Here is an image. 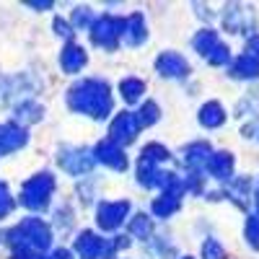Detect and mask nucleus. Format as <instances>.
I'll return each mask as SVG.
<instances>
[{"label": "nucleus", "mask_w": 259, "mask_h": 259, "mask_svg": "<svg viewBox=\"0 0 259 259\" xmlns=\"http://www.w3.org/2000/svg\"><path fill=\"white\" fill-rule=\"evenodd\" d=\"M68 104L70 109L91 114V117H106L112 109V96H109V85L104 80H83L78 85H73L68 94Z\"/></svg>", "instance_id": "f257e3e1"}, {"label": "nucleus", "mask_w": 259, "mask_h": 259, "mask_svg": "<svg viewBox=\"0 0 259 259\" xmlns=\"http://www.w3.org/2000/svg\"><path fill=\"white\" fill-rule=\"evenodd\" d=\"M0 239H6V244H13L18 249H47L50 241H52V233H50V226L39 218H26L24 223H18L16 228L0 233Z\"/></svg>", "instance_id": "f03ea898"}, {"label": "nucleus", "mask_w": 259, "mask_h": 259, "mask_svg": "<svg viewBox=\"0 0 259 259\" xmlns=\"http://www.w3.org/2000/svg\"><path fill=\"white\" fill-rule=\"evenodd\" d=\"M52 189H55L52 174H36L21 187V202L29 210H41V207H47V202L52 197Z\"/></svg>", "instance_id": "7ed1b4c3"}, {"label": "nucleus", "mask_w": 259, "mask_h": 259, "mask_svg": "<svg viewBox=\"0 0 259 259\" xmlns=\"http://www.w3.org/2000/svg\"><path fill=\"white\" fill-rule=\"evenodd\" d=\"M124 31V18H114V16H104L99 18L94 29H91V36L96 45L106 47V50H114L117 47V39L122 36Z\"/></svg>", "instance_id": "20e7f679"}, {"label": "nucleus", "mask_w": 259, "mask_h": 259, "mask_svg": "<svg viewBox=\"0 0 259 259\" xmlns=\"http://www.w3.org/2000/svg\"><path fill=\"white\" fill-rule=\"evenodd\" d=\"M124 244L122 241H114L112 246L106 244L104 239H99L96 233H91V231H85V233H80L78 236V241H75V249H78V254L83 256V259H99V256H109V251L112 249H122Z\"/></svg>", "instance_id": "39448f33"}, {"label": "nucleus", "mask_w": 259, "mask_h": 259, "mask_svg": "<svg viewBox=\"0 0 259 259\" xmlns=\"http://www.w3.org/2000/svg\"><path fill=\"white\" fill-rule=\"evenodd\" d=\"M138 130H140L138 114L124 112V114H119V117L112 122V127H109V140L117 143V145H119V143H133L135 135H138Z\"/></svg>", "instance_id": "423d86ee"}, {"label": "nucleus", "mask_w": 259, "mask_h": 259, "mask_svg": "<svg viewBox=\"0 0 259 259\" xmlns=\"http://www.w3.org/2000/svg\"><path fill=\"white\" fill-rule=\"evenodd\" d=\"M127 212H130V202H106L99 207V226L104 231H114L122 226V221L127 218Z\"/></svg>", "instance_id": "0eeeda50"}, {"label": "nucleus", "mask_w": 259, "mask_h": 259, "mask_svg": "<svg viewBox=\"0 0 259 259\" xmlns=\"http://www.w3.org/2000/svg\"><path fill=\"white\" fill-rule=\"evenodd\" d=\"M60 163H62L65 171L80 177V174H85V171L94 166V158L85 153V150H80V148H70V150H65V153L60 156Z\"/></svg>", "instance_id": "6e6552de"}, {"label": "nucleus", "mask_w": 259, "mask_h": 259, "mask_svg": "<svg viewBox=\"0 0 259 259\" xmlns=\"http://www.w3.org/2000/svg\"><path fill=\"white\" fill-rule=\"evenodd\" d=\"M156 68H158L161 75H171V78H182V75L189 73L187 60H184L182 55H177V52H166V55H161L158 62H156Z\"/></svg>", "instance_id": "1a4fd4ad"}, {"label": "nucleus", "mask_w": 259, "mask_h": 259, "mask_svg": "<svg viewBox=\"0 0 259 259\" xmlns=\"http://www.w3.org/2000/svg\"><path fill=\"white\" fill-rule=\"evenodd\" d=\"M96 158L101 163H106V166H112V168H124L127 166V158L122 153V148L117 143H112V140H101L96 145Z\"/></svg>", "instance_id": "9d476101"}, {"label": "nucleus", "mask_w": 259, "mask_h": 259, "mask_svg": "<svg viewBox=\"0 0 259 259\" xmlns=\"http://www.w3.org/2000/svg\"><path fill=\"white\" fill-rule=\"evenodd\" d=\"M21 145H26V130L16 124H0V153H11Z\"/></svg>", "instance_id": "9b49d317"}, {"label": "nucleus", "mask_w": 259, "mask_h": 259, "mask_svg": "<svg viewBox=\"0 0 259 259\" xmlns=\"http://www.w3.org/2000/svg\"><path fill=\"white\" fill-rule=\"evenodd\" d=\"M122 36H124V41H127L130 47H138L140 41L148 36L145 21H143V16H140V13H135V16L124 18V31H122Z\"/></svg>", "instance_id": "f8f14e48"}, {"label": "nucleus", "mask_w": 259, "mask_h": 259, "mask_svg": "<svg viewBox=\"0 0 259 259\" xmlns=\"http://www.w3.org/2000/svg\"><path fill=\"white\" fill-rule=\"evenodd\" d=\"M62 62V70L65 73H80L83 70V65H85V52L78 47V45H68L60 57Z\"/></svg>", "instance_id": "ddd939ff"}, {"label": "nucleus", "mask_w": 259, "mask_h": 259, "mask_svg": "<svg viewBox=\"0 0 259 259\" xmlns=\"http://www.w3.org/2000/svg\"><path fill=\"white\" fill-rule=\"evenodd\" d=\"M207 168L215 179H228L231 171H233V158L228 153H215V156H210Z\"/></svg>", "instance_id": "4468645a"}, {"label": "nucleus", "mask_w": 259, "mask_h": 259, "mask_svg": "<svg viewBox=\"0 0 259 259\" xmlns=\"http://www.w3.org/2000/svg\"><path fill=\"white\" fill-rule=\"evenodd\" d=\"M218 45H221V41H218V34L210 31V29H205V31H200L197 36H194V50H197L202 57H207Z\"/></svg>", "instance_id": "2eb2a0df"}, {"label": "nucleus", "mask_w": 259, "mask_h": 259, "mask_svg": "<svg viewBox=\"0 0 259 259\" xmlns=\"http://www.w3.org/2000/svg\"><path fill=\"white\" fill-rule=\"evenodd\" d=\"M223 109H221V104H215V101H210V104H205L202 106V112H200V122L205 124V127H218V124H223Z\"/></svg>", "instance_id": "dca6fc26"}, {"label": "nucleus", "mask_w": 259, "mask_h": 259, "mask_svg": "<svg viewBox=\"0 0 259 259\" xmlns=\"http://www.w3.org/2000/svg\"><path fill=\"white\" fill-rule=\"evenodd\" d=\"M233 75L236 78H254V75H259V62L251 60L249 55H241L239 60H236V65H233Z\"/></svg>", "instance_id": "f3484780"}, {"label": "nucleus", "mask_w": 259, "mask_h": 259, "mask_svg": "<svg viewBox=\"0 0 259 259\" xmlns=\"http://www.w3.org/2000/svg\"><path fill=\"white\" fill-rule=\"evenodd\" d=\"M177 207H179V197H177V194H168V192H163V197L153 202V212L161 215V218H168Z\"/></svg>", "instance_id": "a211bd4d"}, {"label": "nucleus", "mask_w": 259, "mask_h": 259, "mask_svg": "<svg viewBox=\"0 0 259 259\" xmlns=\"http://www.w3.org/2000/svg\"><path fill=\"white\" fill-rule=\"evenodd\" d=\"M41 114H45V109H41L39 104H31V101H24V104L16 109V117H18L21 122H39Z\"/></svg>", "instance_id": "6ab92c4d"}, {"label": "nucleus", "mask_w": 259, "mask_h": 259, "mask_svg": "<svg viewBox=\"0 0 259 259\" xmlns=\"http://www.w3.org/2000/svg\"><path fill=\"white\" fill-rule=\"evenodd\" d=\"M205 161H210V148H207L205 143H197V145H192V148L187 150V163H189V166H200V163H205Z\"/></svg>", "instance_id": "aec40b11"}, {"label": "nucleus", "mask_w": 259, "mask_h": 259, "mask_svg": "<svg viewBox=\"0 0 259 259\" xmlns=\"http://www.w3.org/2000/svg\"><path fill=\"white\" fill-rule=\"evenodd\" d=\"M143 91H145L143 80H138V78H127V80H122V96H124V101H135V99H140Z\"/></svg>", "instance_id": "412c9836"}, {"label": "nucleus", "mask_w": 259, "mask_h": 259, "mask_svg": "<svg viewBox=\"0 0 259 259\" xmlns=\"http://www.w3.org/2000/svg\"><path fill=\"white\" fill-rule=\"evenodd\" d=\"M127 231L133 233V236H138V239H148L150 236V231H153V226H150V221H148V215H138V218L127 226Z\"/></svg>", "instance_id": "4be33fe9"}, {"label": "nucleus", "mask_w": 259, "mask_h": 259, "mask_svg": "<svg viewBox=\"0 0 259 259\" xmlns=\"http://www.w3.org/2000/svg\"><path fill=\"white\" fill-rule=\"evenodd\" d=\"M158 119V106L153 104V101H148L143 109H140V117H138V122H140V127H145V124H153Z\"/></svg>", "instance_id": "5701e85b"}, {"label": "nucleus", "mask_w": 259, "mask_h": 259, "mask_svg": "<svg viewBox=\"0 0 259 259\" xmlns=\"http://www.w3.org/2000/svg\"><path fill=\"white\" fill-rule=\"evenodd\" d=\"M246 236H249V244L254 249H259V218H249L246 223Z\"/></svg>", "instance_id": "b1692460"}, {"label": "nucleus", "mask_w": 259, "mask_h": 259, "mask_svg": "<svg viewBox=\"0 0 259 259\" xmlns=\"http://www.w3.org/2000/svg\"><path fill=\"white\" fill-rule=\"evenodd\" d=\"M202 254H205V259H223V256H226V254H223V246H221L218 241H212V239L205 244Z\"/></svg>", "instance_id": "393cba45"}, {"label": "nucleus", "mask_w": 259, "mask_h": 259, "mask_svg": "<svg viewBox=\"0 0 259 259\" xmlns=\"http://www.w3.org/2000/svg\"><path fill=\"white\" fill-rule=\"evenodd\" d=\"M11 207H13V200H11V194H8V189L0 184V218L3 215H8L11 212Z\"/></svg>", "instance_id": "a878e982"}, {"label": "nucleus", "mask_w": 259, "mask_h": 259, "mask_svg": "<svg viewBox=\"0 0 259 259\" xmlns=\"http://www.w3.org/2000/svg\"><path fill=\"white\" fill-rule=\"evenodd\" d=\"M73 24L80 26V29H83V26H89V24H91V11H89V8H78L75 16H73Z\"/></svg>", "instance_id": "bb28decb"}, {"label": "nucleus", "mask_w": 259, "mask_h": 259, "mask_svg": "<svg viewBox=\"0 0 259 259\" xmlns=\"http://www.w3.org/2000/svg\"><path fill=\"white\" fill-rule=\"evenodd\" d=\"M246 55H249L251 60H256V62H259V36H254V39L249 41V50H246Z\"/></svg>", "instance_id": "cd10ccee"}, {"label": "nucleus", "mask_w": 259, "mask_h": 259, "mask_svg": "<svg viewBox=\"0 0 259 259\" xmlns=\"http://www.w3.org/2000/svg\"><path fill=\"white\" fill-rule=\"evenodd\" d=\"M55 29H57V34H62V36H70L73 31H70V24H65L62 18H55Z\"/></svg>", "instance_id": "c85d7f7f"}, {"label": "nucleus", "mask_w": 259, "mask_h": 259, "mask_svg": "<svg viewBox=\"0 0 259 259\" xmlns=\"http://www.w3.org/2000/svg\"><path fill=\"white\" fill-rule=\"evenodd\" d=\"M41 259H70V251H65V249H57V251H52L50 256H41Z\"/></svg>", "instance_id": "c756f323"}, {"label": "nucleus", "mask_w": 259, "mask_h": 259, "mask_svg": "<svg viewBox=\"0 0 259 259\" xmlns=\"http://www.w3.org/2000/svg\"><path fill=\"white\" fill-rule=\"evenodd\" d=\"M256 205H259V197H256Z\"/></svg>", "instance_id": "7c9ffc66"}]
</instances>
